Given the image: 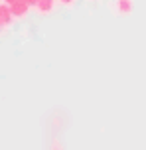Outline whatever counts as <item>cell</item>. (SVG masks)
<instances>
[{
    "label": "cell",
    "mask_w": 146,
    "mask_h": 150,
    "mask_svg": "<svg viewBox=\"0 0 146 150\" xmlns=\"http://www.w3.org/2000/svg\"><path fill=\"white\" fill-rule=\"evenodd\" d=\"M0 18H2V22L6 24V28H10L12 24H14V14H12V8H10V4H6L4 0L0 2Z\"/></svg>",
    "instance_id": "cell-4"
},
{
    "label": "cell",
    "mask_w": 146,
    "mask_h": 150,
    "mask_svg": "<svg viewBox=\"0 0 146 150\" xmlns=\"http://www.w3.org/2000/svg\"><path fill=\"white\" fill-rule=\"evenodd\" d=\"M4 2H6V4H10V6H12V4H16V2H20V0H4Z\"/></svg>",
    "instance_id": "cell-9"
},
{
    "label": "cell",
    "mask_w": 146,
    "mask_h": 150,
    "mask_svg": "<svg viewBox=\"0 0 146 150\" xmlns=\"http://www.w3.org/2000/svg\"><path fill=\"white\" fill-rule=\"evenodd\" d=\"M26 2H28V4H30V6H32V8H36V4H38L39 0H26Z\"/></svg>",
    "instance_id": "cell-8"
},
{
    "label": "cell",
    "mask_w": 146,
    "mask_h": 150,
    "mask_svg": "<svg viewBox=\"0 0 146 150\" xmlns=\"http://www.w3.org/2000/svg\"><path fill=\"white\" fill-rule=\"evenodd\" d=\"M87 2H99V0H87Z\"/></svg>",
    "instance_id": "cell-10"
},
{
    "label": "cell",
    "mask_w": 146,
    "mask_h": 150,
    "mask_svg": "<svg viewBox=\"0 0 146 150\" xmlns=\"http://www.w3.org/2000/svg\"><path fill=\"white\" fill-rule=\"evenodd\" d=\"M4 30H6V24L2 22V18H0V36H2V34H4Z\"/></svg>",
    "instance_id": "cell-6"
},
{
    "label": "cell",
    "mask_w": 146,
    "mask_h": 150,
    "mask_svg": "<svg viewBox=\"0 0 146 150\" xmlns=\"http://www.w3.org/2000/svg\"><path fill=\"white\" fill-rule=\"evenodd\" d=\"M55 4H57V0H39L34 10H36L39 16H49L55 10Z\"/></svg>",
    "instance_id": "cell-3"
},
{
    "label": "cell",
    "mask_w": 146,
    "mask_h": 150,
    "mask_svg": "<svg viewBox=\"0 0 146 150\" xmlns=\"http://www.w3.org/2000/svg\"><path fill=\"white\" fill-rule=\"evenodd\" d=\"M12 14H14V18L16 20H24L26 16L30 14V10H32V6L26 2V0H20V2H16V4H12Z\"/></svg>",
    "instance_id": "cell-2"
},
{
    "label": "cell",
    "mask_w": 146,
    "mask_h": 150,
    "mask_svg": "<svg viewBox=\"0 0 146 150\" xmlns=\"http://www.w3.org/2000/svg\"><path fill=\"white\" fill-rule=\"evenodd\" d=\"M111 8L116 16H130L134 10V0H115Z\"/></svg>",
    "instance_id": "cell-1"
},
{
    "label": "cell",
    "mask_w": 146,
    "mask_h": 150,
    "mask_svg": "<svg viewBox=\"0 0 146 150\" xmlns=\"http://www.w3.org/2000/svg\"><path fill=\"white\" fill-rule=\"evenodd\" d=\"M51 150H61V144H59L57 140H55V142H54V146H51Z\"/></svg>",
    "instance_id": "cell-7"
},
{
    "label": "cell",
    "mask_w": 146,
    "mask_h": 150,
    "mask_svg": "<svg viewBox=\"0 0 146 150\" xmlns=\"http://www.w3.org/2000/svg\"><path fill=\"white\" fill-rule=\"evenodd\" d=\"M57 2H59L61 6H65V8H71V6L77 2V0H57Z\"/></svg>",
    "instance_id": "cell-5"
}]
</instances>
